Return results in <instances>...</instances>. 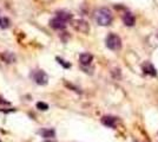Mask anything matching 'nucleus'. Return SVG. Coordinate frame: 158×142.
Masks as SVG:
<instances>
[{
    "instance_id": "18",
    "label": "nucleus",
    "mask_w": 158,
    "mask_h": 142,
    "mask_svg": "<svg viewBox=\"0 0 158 142\" xmlns=\"http://www.w3.org/2000/svg\"><path fill=\"white\" fill-rule=\"evenodd\" d=\"M44 142H56V141H44Z\"/></svg>"
},
{
    "instance_id": "11",
    "label": "nucleus",
    "mask_w": 158,
    "mask_h": 142,
    "mask_svg": "<svg viewBox=\"0 0 158 142\" xmlns=\"http://www.w3.org/2000/svg\"><path fill=\"white\" fill-rule=\"evenodd\" d=\"M57 17L64 21L72 20V14L70 13V12H67V11H58L57 12Z\"/></svg>"
},
{
    "instance_id": "2",
    "label": "nucleus",
    "mask_w": 158,
    "mask_h": 142,
    "mask_svg": "<svg viewBox=\"0 0 158 142\" xmlns=\"http://www.w3.org/2000/svg\"><path fill=\"white\" fill-rule=\"evenodd\" d=\"M106 46L112 51H118L122 47V39L119 38V36L114 33H110L106 37Z\"/></svg>"
},
{
    "instance_id": "1",
    "label": "nucleus",
    "mask_w": 158,
    "mask_h": 142,
    "mask_svg": "<svg viewBox=\"0 0 158 142\" xmlns=\"http://www.w3.org/2000/svg\"><path fill=\"white\" fill-rule=\"evenodd\" d=\"M94 19L100 26H109L112 23V13L109 8L102 7L94 12Z\"/></svg>"
},
{
    "instance_id": "14",
    "label": "nucleus",
    "mask_w": 158,
    "mask_h": 142,
    "mask_svg": "<svg viewBox=\"0 0 158 142\" xmlns=\"http://www.w3.org/2000/svg\"><path fill=\"white\" fill-rule=\"evenodd\" d=\"M35 107H37V109L41 110V111H46V110H48V104L45 103V102H38V103L35 104Z\"/></svg>"
},
{
    "instance_id": "7",
    "label": "nucleus",
    "mask_w": 158,
    "mask_h": 142,
    "mask_svg": "<svg viewBox=\"0 0 158 142\" xmlns=\"http://www.w3.org/2000/svg\"><path fill=\"white\" fill-rule=\"evenodd\" d=\"M102 123H103L105 127L114 128L116 124H117V118L113 117V116H103V117H102Z\"/></svg>"
},
{
    "instance_id": "6",
    "label": "nucleus",
    "mask_w": 158,
    "mask_h": 142,
    "mask_svg": "<svg viewBox=\"0 0 158 142\" xmlns=\"http://www.w3.org/2000/svg\"><path fill=\"white\" fill-rule=\"evenodd\" d=\"M93 61V56L91 54H89V52H85V54H81L79 56V62H80V64L83 65V67H87V65H90Z\"/></svg>"
},
{
    "instance_id": "19",
    "label": "nucleus",
    "mask_w": 158,
    "mask_h": 142,
    "mask_svg": "<svg viewBox=\"0 0 158 142\" xmlns=\"http://www.w3.org/2000/svg\"><path fill=\"white\" fill-rule=\"evenodd\" d=\"M157 38H158V33H157Z\"/></svg>"
},
{
    "instance_id": "17",
    "label": "nucleus",
    "mask_w": 158,
    "mask_h": 142,
    "mask_svg": "<svg viewBox=\"0 0 158 142\" xmlns=\"http://www.w3.org/2000/svg\"><path fill=\"white\" fill-rule=\"evenodd\" d=\"M0 104H6V105H10V102L2 101V98H0Z\"/></svg>"
},
{
    "instance_id": "5",
    "label": "nucleus",
    "mask_w": 158,
    "mask_h": 142,
    "mask_svg": "<svg viewBox=\"0 0 158 142\" xmlns=\"http://www.w3.org/2000/svg\"><path fill=\"white\" fill-rule=\"evenodd\" d=\"M50 26L54 28V30H64L66 27V21L61 20L60 18L56 17V18L50 20Z\"/></svg>"
},
{
    "instance_id": "4",
    "label": "nucleus",
    "mask_w": 158,
    "mask_h": 142,
    "mask_svg": "<svg viewBox=\"0 0 158 142\" xmlns=\"http://www.w3.org/2000/svg\"><path fill=\"white\" fill-rule=\"evenodd\" d=\"M71 25L76 31H78L80 33H89L90 31V25L84 19H73L71 20Z\"/></svg>"
},
{
    "instance_id": "9",
    "label": "nucleus",
    "mask_w": 158,
    "mask_h": 142,
    "mask_svg": "<svg viewBox=\"0 0 158 142\" xmlns=\"http://www.w3.org/2000/svg\"><path fill=\"white\" fill-rule=\"evenodd\" d=\"M142 69H143L144 74L150 75V76H153V77H155V76H157V71H156L155 67L152 65L151 63H149V62L144 63V64H143V67H142Z\"/></svg>"
},
{
    "instance_id": "20",
    "label": "nucleus",
    "mask_w": 158,
    "mask_h": 142,
    "mask_svg": "<svg viewBox=\"0 0 158 142\" xmlns=\"http://www.w3.org/2000/svg\"><path fill=\"white\" fill-rule=\"evenodd\" d=\"M0 142H1V140H0Z\"/></svg>"
},
{
    "instance_id": "10",
    "label": "nucleus",
    "mask_w": 158,
    "mask_h": 142,
    "mask_svg": "<svg viewBox=\"0 0 158 142\" xmlns=\"http://www.w3.org/2000/svg\"><path fill=\"white\" fill-rule=\"evenodd\" d=\"M123 21L126 26H133L135 23H136V19L133 17V14L130 13V12H126L124 15H123Z\"/></svg>"
},
{
    "instance_id": "3",
    "label": "nucleus",
    "mask_w": 158,
    "mask_h": 142,
    "mask_svg": "<svg viewBox=\"0 0 158 142\" xmlns=\"http://www.w3.org/2000/svg\"><path fill=\"white\" fill-rule=\"evenodd\" d=\"M31 77L38 85H46L48 83V76L44 70H34L31 74Z\"/></svg>"
},
{
    "instance_id": "8",
    "label": "nucleus",
    "mask_w": 158,
    "mask_h": 142,
    "mask_svg": "<svg viewBox=\"0 0 158 142\" xmlns=\"http://www.w3.org/2000/svg\"><path fill=\"white\" fill-rule=\"evenodd\" d=\"M38 134L44 139H53L56 136V130L51 128H43L38 131Z\"/></svg>"
},
{
    "instance_id": "13",
    "label": "nucleus",
    "mask_w": 158,
    "mask_h": 142,
    "mask_svg": "<svg viewBox=\"0 0 158 142\" xmlns=\"http://www.w3.org/2000/svg\"><path fill=\"white\" fill-rule=\"evenodd\" d=\"M11 25V21L8 18L6 17H4V18H0V28H2V30H5V28H8Z\"/></svg>"
},
{
    "instance_id": "16",
    "label": "nucleus",
    "mask_w": 158,
    "mask_h": 142,
    "mask_svg": "<svg viewBox=\"0 0 158 142\" xmlns=\"http://www.w3.org/2000/svg\"><path fill=\"white\" fill-rule=\"evenodd\" d=\"M0 111H2V113H12V111H15V109H10V110H4V109H0Z\"/></svg>"
},
{
    "instance_id": "15",
    "label": "nucleus",
    "mask_w": 158,
    "mask_h": 142,
    "mask_svg": "<svg viewBox=\"0 0 158 142\" xmlns=\"http://www.w3.org/2000/svg\"><path fill=\"white\" fill-rule=\"evenodd\" d=\"M56 59H57V62L59 63L60 65H63V68H65V69H70V68H71V64H70V63H66V61H64L63 58H59V57H57Z\"/></svg>"
},
{
    "instance_id": "12",
    "label": "nucleus",
    "mask_w": 158,
    "mask_h": 142,
    "mask_svg": "<svg viewBox=\"0 0 158 142\" xmlns=\"http://www.w3.org/2000/svg\"><path fill=\"white\" fill-rule=\"evenodd\" d=\"M0 57L6 63H13L15 61V56L13 54H11V52H4V54H0Z\"/></svg>"
}]
</instances>
